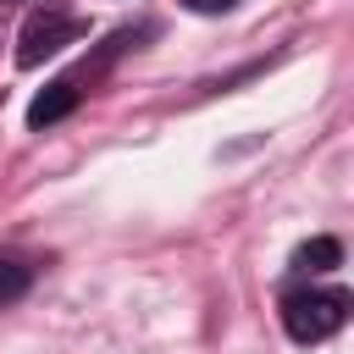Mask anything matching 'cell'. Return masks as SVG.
Wrapping results in <instances>:
<instances>
[{"instance_id":"obj_3","label":"cell","mask_w":354,"mask_h":354,"mask_svg":"<svg viewBox=\"0 0 354 354\" xmlns=\"http://www.w3.org/2000/svg\"><path fill=\"white\" fill-rule=\"evenodd\" d=\"M72 105H77V83H50L33 105H28V127H50V122H61V116H72Z\"/></svg>"},{"instance_id":"obj_1","label":"cell","mask_w":354,"mask_h":354,"mask_svg":"<svg viewBox=\"0 0 354 354\" xmlns=\"http://www.w3.org/2000/svg\"><path fill=\"white\" fill-rule=\"evenodd\" d=\"M348 321V293L343 288H310V293H288L282 299V326L293 343H326L337 337Z\"/></svg>"},{"instance_id":"obj_5","label":"cell","mask_w":354,"mask_h":354,"mask_svg":"<svg viewBox=\"0 0 354 354\" xmlns=\"http://www.w3.org/2000/svg\"><path fill=\"white\" fill-rule=\"evenodd\" d=\"M28 282H33V271L22 260H0V304H17L28 293Z\"/></svg>"},{"instance_id":"obj_2","label":"cell","mask_w":354,"mask_h":354,"mask_svg":"<svg viewBox=\"0 0 354 354\" xmlns=\"http://www.w3.org/2000/svg\"><path fill=\"white\" fill-rule=\"evenodd\" d=\"M77 33H83V22H72V17H55V11L28 17V28H22V39H17V66H39V61L61 55Z\"/></svg>"},{"instance_id":"obj_4","label":"cell","mask_w":354,"mask_h":354,"mask_svg":"<svg viewBox=\"0 0 354 354\" xmlns=\"http://www.w3.org/2000/svg\"><path fill=\"white\" fill-rule=\"evenodd\" d=\"M332 266H343V243L337 238H310V243L293 249V271H332Z\"/></svg>"},{"instance_id":"obj_6","label":"cell","mask_w":354,"mask_h":354,"mask_svg":"<svg viewBox=\"0 0 354 354\" xmlns=\"http://www.w3.org/2000/svg\"><path fill=\"white\" fill-rule=\"evenodd\" d=\"M188 6H194V11H227L232 0H188Z\"/></svg>"}]
</instances>
